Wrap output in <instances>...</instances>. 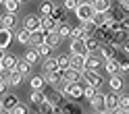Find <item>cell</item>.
<instances>
[{
	"mask_svg": "<svg viewBox=\"0 0 129 114\" xmlns=\"http://www.w3.org/2000/svg\"><path fill=\"white\" fill-rule=\"evenodd\" d=\"M94 15H96V11H94V6H92V2H79V6L75 9V17H77V21L79 23H85V21H92L94 19Z\"/></svg>",
	"mask_w": 129,
	"mask_h": 114,
	"instance_id": "obj_1",
	"label": "cell"
},
{
	"mask_svg": "<svg viewBox=\"0 0 129 114\" xmlns=\"http://www.w3.org/2000/svg\"><path fill=\"white\" fill-rule=\"evenodd\" d=\"M117 48H119V46H115L112 42L102 44V46H100V50H98V52H100V58H102V60H110V58H117V60H119V58H123V56L119 54Z\"/></svg>",
	"mask_w": 129,
	"mask_h": 114,
	"instance_id": "obj_2",
	"label": "cell"
},
{
	"mask_svg": "<svg viewBox=\"0 0 129 114\" xmlns=\"http://www.w3.org/2000/svg\"><path fill=\"white\" fill-rule=\"evenodd\" d=\"M83 91H85V83L73 81V83H69V87H67V97L79 102V100H83Z\"/></svg>",
	"mask_w": 129,
	"mask_h": 114,
	"instance_id": "obj_3",
	"label": "cell"
},
{
	"mask_svg": "<svg viewBox=\"0 0 129 114\" xmlns=\"http://www.w3.org/2000/svg\"><path fill=\"white\" fill-rule=\"evenodd\" d=\"M83 83L85 85H92L96 89H100L104 85V77L100 75L98 71H83Z\"/></svg>",
	"mask_w": 129,
	"mask_h": 114,
	"instance_id": "obj_4",
	"label": "cell"
},
{
	"mask_svg": "<svg viewBox=\"0 0 129 114\" xmlns=\"http://www.w3.org/2000/svg\"><path fill=\"white\" fill-rule=\"evenodd\" d=\"M69 54L71 56H87V46H85V39L79 37V39H71L69 44Z\"/></svg>",
	"mask_w": 129,
	"mask_h": 114,
	"instance_id": "obj_5",
	"label": "cell"
},
{
	"mask_svg": "<svg viewBox=\"0 0 129 114\" xmlns=\"http://www.w3.org/2000/svg\"><path fill=\"white\" fill-rule=\"evenodd\" d=\"M110 17H112V21H117V23H125L127 21V17H129V11L125 9L123 4H117V6H110Z\"/></svg>",
	"mask_w": 129,
	"mask_h": 114,
	"instance_id": "obj_6",
	"label": "cell"
},
{
	"mask_svg": "<svg viewBox=\"0 0 129 114\" xmlns=\"http://www.w3.org/2000/svg\"><path fill=\"white\" fill-rule=\"evenodd\" d=\"M0 62H2V67H4V71H6V73H11V71H17V64H19L17 56H15L13 52H4V56L0 58Z\"/></svg>",
	"mask_w": 129,
	"mask_h": 114,
	"instance_id": "obj_7",
	"label": "cell"
},
{
	"mask_svg": "<svg viewBox=\"0 0 129 114\" xmlns=\"http://www.w3.org/2000/svg\"><path fill=\"white\" fill-rule=\"evenodd\" d=\"M104 64V60L100 58V54H87L85 56V71H98L100 67Z\"/></svg>",
	"mask_w": 129,
	"mask_h": 114,
	"instance_id": "obj_8",
	"label": "cell"
},
{
	"mask_svg": "<svg viewBox=\"0 0 129 114\" xmlns=\"http://www.w3.org/2000/svg\"><path fill=\"white\" fill-rule=\"evenodd\" d=\"M23 27L29 29V31L42 29V17H38V15H27V17L23 19Z\"/></svg>",
	"mask_w": 129,
	"mask_h": 114,
	"instance_id": "obj_9",
	"label": "cell"
},
{
	"mask_svg": "<svg viewBox=\"0 0 129 114\" xmlns=\"http://www.w3.org/2000/svg\"><path fill=\"white\" fill-rule=\"evenodd\" d=\"M6 83H9V87H19L23 83V79H25V75H21L19 71H11V73H6V77H2Z\"/></svg>",
	"mask_w": 129,
	"mask_h": 114,
	"instance_id": "obj_10",
	"label": "cell"
},
{
	"mask_svg": "<svg viewBox=\"0 0 129 114\" xmlns=\"http://www.w3.org/2000/svg\"><path fill=\"white\" fill-rule=\"evenodd\" d=\"M15 39V33L13 29H6V27H0V48L6 50V48L11 46V42Z\"/></svg>",
	"mask_w": 129,
	"mask_h": 114,
	"instance_id": "obj_11",
	"label": "cell"
},
{
	"mask_svg": "<svg viewBox=\"0 0 129 114\" xmlns=\"http://www.w3.org/2000/svg\"><path fill=\"white\" fill-rule=\"evenodd\" d=\"M44 44H48L54 50V48H58L60 44H62V37L58 35V31L56 29H52V31H46V39H44Z\"/></svg>",
	"mask_w": 129,
	"mask_h": 114,
	"instance_id": "obj_12",
	"label": "cell"
},
{
	"mask_svg": "<svg viewBox=\"0 0 129 114\" xmlns=\"http://www.w3.org/2000/svg\"><path fill=\"white\" fill-rule=\"evenodd\" d=\"M0 27L15 29V27H17V15H15V13H4V15H0Z\"/></svg>",
	"mask_w": 129,
	"mask_h": 114,
	"instance_id": "obj_13",
	"label": "cell"
},
{
	"mask_svg": "<svg viewBox=\"0 0 129 114\" xmlns=\"http://www.w3.org/2000/svg\"><path fill=\"white\" fill-rule=\"evenodd\" d=\"M104 106H106V110H115L119 108V93L117 91H110V93H104Z\"/></svg>",
	"mask_w": 129,
	"mask_h": 114,
	"instance_id": "obj_14",
	"label": "cell"
},
{
	"mask_svg": "<svg viewBox=\"0 0 129 114\" xmlns=\"http://www.w3.org/2000/svg\"><path fill=\"white\" fill-rule=\"evenodd\" d=\"M42 73H58V62H56V56H48L42 62Z\"/></svg>",
	"mask_w": 129,
	"mask_h": 114,
	"instance_id": "obj_15",
	"label": "cell"
},
{
	"mask_svg": "<svg viewBox=\"0 0 129 114\" xmlns=\"http://www.w3.org/2000/svg\"><path fill=\"white\" fill-rule=\"evenodd\" d=\"M0 102H2V108L4 110H13L15 106L19 104V97L15 95V93H4L2 97H0Z\"/></svg>",
	"mask_w": 129,
	"mask_h": 114,
	"instance_id": "obj_16",
	"label": "cell"
},
{
	"mask_svg": "<svg viewBox=\"0 0 129 114\" xmlns=\"http://www.w3.org/2000/svg\"><path fill=\"white\" fill-rule=\"evenodd\" d=\"M44 39H46V31L44 29H36V31H31V35H29V46L38 48L40 44H44Z\"/></svg>",
	"mask_w": 129,
	"mask_h": 114,
	"instance_id": "obj_17",
	"label": "cell"
},
{
	"mask_svg": "<svg viewBox=\"0 0 129 114\" xmlns=\"http://www.w3.org/2000/svg\"><path fill=\"white\" fill-rule=\"evenodd\" d=\"M123 77H121V73H117V75H110L108 77V87H110V91H121V89H123Z\"/></svg>",
	"mask_w": 129,
	"mask_h": 114,
	"instance_id": "obj_18",
	"label": "cell"
},
{
	"mask_svg": "<svg viewBox=\"0 0 129 114\" xmlns=\"http://www.w3.org/2000/svg\"><path fill=\"white\" fill-rule=\"evenodd\" d=\"M42 75H44L46 85H50L52 89L58 85V83H60V79H62V73H60V71H58V73H42Z\"/></svg>",
	"mask_w": 129,
	"mask_h": 114,
	"instance_id": "obj_19",
	"label": "cell"
},
{
	"mask_svg": "<svg viewBox=\"0 0 129 114\" xmlns=\"http://www.w3.org/2000/svg\"><path fill=\"white\" fill-rule=\"evenodd\" d=\"M23 58H25L29 64H38L40 60H42V56H40V52H38V48H34V46H31V48H27V50H25V54H23Z\"/></svg>",
	"mask_w": 129,
	"mask_h": 114,
	"instance_id": "obj_20",
	"label": "cell"
},
{
	"mask_svg": "<svg viewBox=\"0 0 129 114\" xmlns=\"http://www.w3.org/2000/svg\"><path fill=\"white\" fill-rule=\"evenodd\" d=\"M110 35H112V31L110 29H106V27H98L94 31V37L98 39L100 44H106V42H110Z\"/></svg>",
	"mask_w": 129,
	"mask_h": 114,
	"instance_id": "obj_21",
	"label": "cell"
},
{
	"mask_svg": "<svg viewBox=\"0 0 129 114\" xmlns=\"http://www.w3.org/2000/svg\"><path fill=\"white\" fill-rule=\"evenodd\" d=\"M29 87H31V89H38V91H46L44 75H40V77H31V75H29Z\"/></svg>",
	"mask_w": 129,
	"mask_h": 114,
	"instance_id": "obj_22",
	"label": "cell"
},
{
	"mask_svg": "<svg viewBox=\"0 0 129 114\" xmlns=\"http://www.w3.org/2000/svg\"><path fill=\"white\" fill-rule=\"evenodd\" d=\"M56 62H58V71L64 73L67 69H71V54H58L56 56Z\"/></svg>",
	"mask_w": 129,
	"mask_h": 114,
	"instance_id": "obj_23",
	"label": "cell"
},
{
	"mask_svg": "<svg viewBox=\"0 0 129 114\" xmlns=\"http://www.w3.org/2000/svg\"><path fill=\"white\" fill-rule=\"evenodd\" d=\"M92 2V6H94V11L96 13H106V11H110V0H90Z\"/></svg>",
	"mask_w": 129,
	"mask_h": 114,
	"instance_id": "obj_24",
	"label": "cell"
},
{
	"mask_svg": "<svg viewBox=\"0 0 129 114\" xmlns=\"http://www.w3.org/2000/svg\"><path fill=\"white\" fill-rule=\"evenodd\" d=\"M127 37H129V33H127V31H125V29H119V31H112V35H110V42L115 44V46H121V44H123Z\"/></svg>",
	"mask_w": 129,
	"mask_h": 114,
	"instance_id": "obj_25",
	"label": "cell"
},
{
	"mask_svg": "<svg viewBox=\"0 0 129 114\" xmlns=\"http://www.w3.org/2000/svg\"><path fill=\"white\" fill-rule=\"evenodd\" d=\"M83 39H85V46H87V52H92V54H96V52L100 50V46H102V44H100V42H98V39H96L94 35H85Z\"/></svg>",
	"mask_w": 129,
	"mask_h": 114,
	"instance_id": "obj_26",
	"label": "cell"
},
{
	"mask_svg": "<svg viewBox=\"0 0 129 114\" xmlns=\"http://www.w3.org/2000/svg\"><path fill=\"white\" fill-rule=\"evenodd\" d=\"M38 11H40V17H44V15H52L54 2H52V0H42V2H40V6H38Z\"/></svg>",
	"mask_w": 129,
	"mask_h": 114,
	"instance_id": "obj_27",
	"label": "cell"
},
{
	"mask_svg": "<svg viewBox=\"0 0 129 114\" xmlns=\"http://www.w3.org/2000/svg\"><path fill=\"white\" fill-rule=\"evenodd\" d=\"M71 69L73 71H85V56H71Z\"/></svg>",
	"mask_w": 129,
	"mask_h": 114,
	"instance_id": "obj_28",
	"label": "cell"
},
{
	"mask_svg": "<svg viewBox=\"0 0 129 114\" xmlns=\"http://www.w3.org/2000/svg\"><path fill=\"white\" fill-rule=\"evenodd\" d=\"M62 77L67 79V81H71V83H73V81H83V73L81 71H73V69H67L62 73Z\"/></svg>",
	"mask_w": 129,
	"mask_h": 114,
	"instance_id": "obj_29",
	"label": "cell"
},
{
	"mask_svg": "<svg viewBox=\"0 0 129 114\" xmlns=\"http://www.w3.org/2000/svg\"><path fill=\"white\" fill-rule=\"evenodd\" d=\"M52 17H54L56 23H67V9H64V6H54Z\"/></svg>",
	"mask_w": 129,
	"mask_h": 114,
	"instance_id": "obj_30",
	"label": "cell"
},
{
	"mask_svg": "<svg viewBox=\"0 0 129 114\" xmlns=\"http://www.w3.org/2000/svg\"><path fill=\"white\" fill-rule=\"evenodd\" d=\"M29 35H31V31H29V29H25V27H21L17 33H15V39H17L19 44L27 46V44H29Z\"/></svg>",
	"mask_w": 129,
	"mask_h": 114,
	"instance_id": "obj_31",
	"label": "cell"
},
{
	"mask_svg": "<svg viewBox=\"0 0 129 114\" xmlns=\"http://www.w3.org/2000/svg\"><path fill=\"white\" fill-rule=\"evenodd\" d=\"M60 114H81V108L73 102H64L62 108H60Z\"/></svg>",
	"mask_w": 129,
	"mask_h": 114,
	"instance_id": "obj_32",
	"label": "cell"
},
{
	"mask_svg": "<svg viewBox=\"0 0 129 114\" xmlns=\"http://www.w3.org/2000/svg\"><path fill=\"white\" fill-rule=\"evenodd\" d=\"M56 25H58V23L54 21L52 15H44L42 17V29L44 31H52V29H56Z\"/></svg>",
	"mask_w": 129,
	"mask_h": 114,
	"instance_id": "obj_33",
	"label": "cell"
},
{
	"mask_svg": "<svg viewBox=\"0 0 129 114\" xmlns=\"http://www.w3.org/2000/svg\"><path fill=\"white\" fill-rule=\"evenodd\" d=\"M90 106L96 110V112H100V110H106V106H104V93H98L94 97V100H90Z\"/></svg>",
	"mask_w": 129,
	"mask_h": 114,
	"instance_id": "obj_34",
	"label": "cell"
},
{
	"mask_svg": "<svg viewBox=\"0 0 129 114\" xmlns=\"http://www.w3.org/2000/svg\"><path fill=\"white\" fill-rule=\"evenodd\" d=\"M104 69H106L108 75H117V73H119V60H117V58L104 60Z\"/></svg>",
	"mask_w": 129,
	"mask_h": 114,
	"instance_id": "obj_35",
	"label": "cell"
},
{
	"mask_svg": "<svg viewBox=\"0 0 129 114\" xmlns=\"http://www.w3.org/2000/svg\"><path fill=\"white\" fill-rule=\"evenodd\" d=\"M56 31H58V35L62 39H71V25L69 23H58V25H56Z\"/></svg>",
	"mask_w": 129,
	"mask_h": 114,
	"instance_id": "obj_36",
	"label": "cell"
},
{
	"mask_svg": "<svg viewBox=\"0 0 129 114\" xmlns=\"http://www.w3.org/2000/svg\"><path fill=\"white\" fill-rule=\"evenodd\" d=\"M29 102H31V106H38L44 102V91H38V89H31V95H29Z\"/></svg>",
	"mask_w": 129,
	"mask_h": 114,
	"instance_id": "obj_37",
	"label": "cell"
},
{
	"mask_svg": "<svg viewBox=\"0 0 129 114\" xmlns=\"http://www.w3.org/2000/svg\"><path fill=\"white\" fill-rule=\"evenodd\" d=\"M31 67H34V64H29L25 58H23V60H19V64H17V71L21 73V75L29 77V73H31Z\"/></svg>",
	"mask_w": 129,
	"mask_h": 114,
	"instance_id": "obj_38",
	"label": "cell"
},
{
	"mask_svg": "<svg viewBox=\"0 0 129 114\" xmlns=\"http://www.w3.org/2000/svg\"><path fill=\"white\" fill-rule=\"evenodd\" d=\"M19 6H21L19 0H4V9H6V13H15V15H17Z\"/></svg>",
	"mask_w": 129,
	"mask_h": 114,
	"instance_id": "obj_39",
	"label": "cell"
},
{
	"mask_svg": "<svg viewBox=\"0 0 129 114\" xmlns=\"http://www.w3.org/2000/svg\"><path fill=\"white\" fill-rule=\"evenodd\" d=\"M81 27H83V31H85V35H94V31L98 29V25L94 23V19H92V21H85V23H81Z\"/></svg>",
	"mask_w": 129,
	"mask_h": 114,
	"instance_id": "obj_40",
	"label": "cell"
},
{
	"mask_svg": "<svg viewBox=\"0 0 129 114\" xmlns=\"http://www.w3.org/2000/svg\"><path fill=\"white\" fill-rule=\"evenodd\" d=\"M96 95H98V89H96V87H92V85H85V91H83V100H87V102H90V100H94Z\"/></svg>",
	"mask_w": 129,
	"mask_h": 114,
	"instance_id": "obj_41",
	"label": "cell"
},
{
	"mask_svg": "<svg viewBox=\"0 0 129 114\" xmlns=\"http://www.w3.org/2000/svg\"><path fill=\"white\" fill-rule=\"evenodd\" d=\"M79 37H85V31L81 27V23L77 27H71V39H79Z\"/></svg>",
	"mask_w": 129,
	"mask_h": 114,
	"instance_id": "obj_42",
	"label": "cell"
},
{
	"mask_svg": "<svg viewBox=\"0 0 129 114\" xmlns=\"http://www.w3.org/2000/svg\"><path fill=\"white\" fill-rule=\"evenodd\" d=\"M38 52H40V56H42V58H48V56H50V52H52V48L48 46V44H40V46H38Z\"/></svg>",
	"mask_w": 129,
	"mask_h": 114,
	"instance_id": "obj_43",
	"label": "cell"
},
{
	"mask_svg": "<svg viewBox=\"0 0 129 114\" xmlns=\"http://www.w3.org/2000/svg\"><path fill=\"white\" fill-rule=\"evenodd\" d=\"M119 108H123L125 112L129 110V93H123V95H119Z\"/></svg>",
	"mask_w": 129,
	"mask_h": 114,
	"instance_id": "obj_44",
	"label": "cell"
},
{
	"mask_svg": "<svg viewBox=\"0 0 129 114\" xmlns=\"http://www.w3.org/2000/svg\"><path fill=\"white\" fill-rule=\"evenodd\" d=\"M79 2H81V0H64L62 6H64L67 11H73V13H75V9L79 6Z\"/></svg>",
	"mask_w": 129,
	"mask_h": 114,
	"instance_id": "obj_45",
	"label": "cell"
},
{
	"mask_svg": "<svg viewBox=\"0 0 129 114\" xmlns=\"http://www.w3.org/2000/svg\"><path fill=\"white\" fill-rule=\"evenodd\" d=\"M11 114H29V110H27V106H25V104H21V102H19V104L11 110Z\"/></svg>",
	"mask_w": 129,
	"mask_h": 114,
	"instance_id": "obj_46",
	"label": "cell"
},
{
	"mask_svg": "<svg viewBox=\"0 0 129 114\" xmlns=\"http://www.w3.org/2000/svg\"><path fill=\"white\" fill-rule=\"evenodd\" d=\"M119 73H129V60L127 58H119Z\"/></svg>",
	"mask_w": 129,
	"mask_h": 114,
	"instance_id": "obj_47",
	"label": "cell"
},
{
	"mask_svg": "<svg viewBox=\"0 0 129 114\" xmlns=\"http://www.w3.org/2000/svg\"><path fill=\"white\" fill-rule=\"evenodd\" d=\"M6 89H9V83H6V81L0 77V95H4V93H6Z\"/></svg>",
	"mask_w": 129,
	"mask_h": 114,
	"instance_id": "obj_48",
	"label": "cell"
},
{
	"mask_svg": "<svg viewBox=\"0 0 129 114\" xmlns=\"http://www.w3.org/2000/svg\"><path fill=\"white\" fill-rule=\"evenodd\" d=\"M119 48H121V52H123V54H129V39H125Z\"/></svg>",
	"mask_w": 129,
	"mask_h": 114,
	"instance_id": "obj_49",
	"label": "cell"
},
{
	"mask_svg": "<svg viewBox=\"0 0 129 114\" xmlns=\"http://www.w3.org/2000/svg\"><path fill=\"white\" fill-rule=\"evenodd\" d=\"M112 114H127L123 108H115V110H112Z\"/></svg>",
	"mask_w": 129,
	"mask_h": 114,
	"instance_id": "obj_50",
	"label": "cell"
},
{
	"mask_svg": "<svg viewBox=\"0 0 129 114\" xmlns=\"http://www.w3.org/2000/svg\"><path fill=\"white\" fill-rule=\"evenodd\" d=\"M119 4H123V6H127V4H129V0H119Z\"/></svg>",
	"mask_w": 129,
	"mask_h": 114,
	"instance_id": "obj_51",
	"label": "cell"
},
{
	"mask_svg": "<svg viewBox=\"0 0 129 114\" xmlns=\"http://www.w3.org/2000/svg\"><path fill=\"white\" fill-rule=\"evenodd\" d=\"M98 114H112V112H110V110H100Z\"/></svg>",
	"mask_w": 129,
	"mask_h": 114,
	"instance_id": "obj_52",
	"label": "cell"
},
{
	"mask_svg": "<svg viewBox=\"0 0 129 114\" xmlns=\"http://www.w3.org/2000/svg\"><path fill=\"white\" fill-rule=\"evenodd\" d=\"M0 114H11V110H4V108H2V110H0Z\"/></svg>",
	"mask_w": 129,
	"mask_h": 114,
	"instance_id": "obj_53",
	"label": "cell"
},
{
	"mask_svg": "<svg viewBox=\"0 0 129 114\" xmlns=\"http://www.w3.org/2000/svg\"><path fill=\"white\" fill-rule=\"evenodd\" d=\"M2 73H4V67H2V62H0V77H2Z\"/></svg>",
	"mask_w": 129,
	"mask_h": 114,
	"instance_id": "obj_54",
	"label": "cell"
},
{
	"mask_svg": "<svg viewBox=\"0 0 129 114\" xmlns=\"http://www.w3.org/2000/svg\"><path fill=\"white\" fill-rule=\"evenodd\" d=\"M2 56H4V50H2V48H0V58H2Z\"/></svg>",
	"mask_w": 129,
	"mask_h": 114,
	"instance_id": "obj_55",
	"label": "cell"
},
{
	"mask_svg": "<svg viewBox=\"0 0 129 114\" xmlns=\"http://www.w3.org/2000/svg\"><path fill=\"white\" fill-rule=\"evenodd\" d=\"M19 2H29V0H19Z\"/></svg>",
	"mask_w": 129,
	"mask_h": 114,
	"instance_id": "obj_56",
	"label": "cell"
},
{
	"mask_svg": "<svg viewBox=\"0 0 129 114\" xmlns=\"http://www.w3.org/2000/svg\"><path fill=\"white\" fill-rule=\"evenodd\" d=\"M0 110H2V102H0Z\"/></svg>",
	"mask_w": 129,
	"mask_h": 114,
	"instance_id": "obj_57",
	"label": "cell"
},
{
	"mask_svg": "<svg viewBox=\"0 0 129 114\" xmlns=\"http://www.w3.org/2000/svg\"><path fill=\"white\" fill-rule=\"evenodd\" d=\"M0 4H4V0H0Z\"/></svg>",
	"mask_w": 129,
	"mask_h": 114,
	"instance_id": "obj_58",
	"label": "cell"
},
{
	"mask_svg": "<svg viewBox=\"0 0 129 114\" xmlns=\"http://www.w3.org/2000/svg\"><path fill=\"white\" fill-rule=\"evenodd\" d=\"M127 114H129V110H127Z\"/></svg>",
	"mask_w": 129,
	"mask_h": 114,
	"instance_id": "obj_59",
	"label": "cell"
},
{
	"mask_svg": "<svg viewBox=\"0 0 129 114\" xmlns=\"http://www.w3.org/2000/svg\"><path fill=\"white\" fill-rule=\"evenodd\" d=\"M96 114H98V112H96Z\"/></svg>",
	"mask_w": 129,
	"mask_h": 114,
	"instance_id": "obj_60",
	"label": "cell"
}]
</instances>
